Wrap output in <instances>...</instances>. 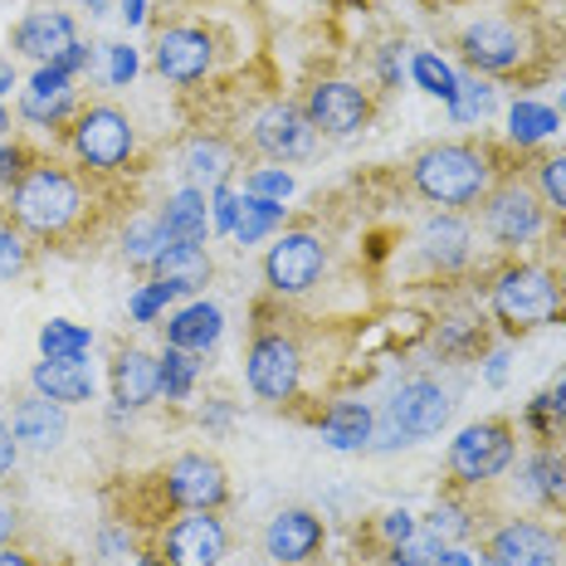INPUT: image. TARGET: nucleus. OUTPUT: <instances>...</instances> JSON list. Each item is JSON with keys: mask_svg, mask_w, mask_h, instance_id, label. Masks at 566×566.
Instances as JSON below:
<instances>
[{"mask_svg": "<svg viewBox=\"0 0 566 566\" xmlns=\"http://www.w3.org/2000/svg\"><path fill=\"white\" fill-rule=\"evenodd\" d=\"M167 226H161V216H137L133 226H127L123 234V254H127V264H151L161 250H167Z\"/></svg>", "mask_w": 566, "mask_h": 566, "instance_id": "obj_33", "label": "nucleus"}, {"mask_svg": "<svg viewBox=\"0 0 566 566\" xmlns=\"http://www.w3.org/2000/svg\"><path fill=\"white\" fill-rule=\"evenodd\" d=\"M244 196H264V200H289L293 196V176L283 167H259L244 176Z\"/></svg>", "mask_w": 566, "mask_h": 566, "instance_id": "obj_40", "label": "nucleus"}, {"mask_svg": "<svg viewBox=\"0 0 566 566\" xmlns=\"http://www.w3.org/2000/svg\"><path fill=\"white\" fill-rule=\"evenodd\" d=\"M562 127V113L547 108V103H533V98H517L509 108V137L517 147H533V142H547L552 133Z\"/></svg>", "mask_w": 566, "mask_h": 566, "instance_id": "obj_28", "label": "nucleus"}, {"mask_svg": "<svg viewBox=\"0 0 566 566\" xmlns=\"http://www.w3.org/2000/svg\"><path fill=\"white\" fill-rule=\"evenodd\" d=\"M424 533L434 542H444V547H454V542H464L474 533V517H469L464 503H434V513L424 517Z\"/></svg>", "mask_w": 566, "mask_h": 566, "instance_id": "obj_36", "label": "nucleus"}, {"mask_svg": "<svg viewBox=\"0 0 566 566\" xmlns=\"http://www.w3.org/2000/svg\"><path fill=\"white\" fill-rule=\"evenodd\" d=\"M133 74H137V50H127V44H108V78H113V88L133 84Z\"/></svg>", "mask_w": 566, "mask_h": 566, "instance_id": "obj_44", "label": "nucleus"}, {"mask_svg": "<svg viewBox=\"0 0 566 566\" xmlns=\"http://www.w3.org/2000/svg\"><path fill=\"white\" fill-rule=\"evenodd\" d=\"M547 400H552V416H557V420L566 424V376L557 381V391H547Z\"/></svg>", "mask_w": 566, "mask_h": 566, "instance_id": "obj_48", "label": "nucleus"}, {"mask_svg": "<svg viewBox=\"0 0 566 566\" xmlns=\"http://www.w3.org/2000/svg\"><path fill=\"white\" fill-rule=\"evenodd\" d=\"M234 216H240V196H234L230 186H216V196H210V226L234 230Z\"/></svg>", "mask_w": 566, "mask_h": 566, "instance_id": "obj_43", "label": "nucleus"}, {"mask_svg": "<svg viewBox=\"0 0 566 566\" xmlns=\"http://www.w3.org/2000/svg\"><path fill=\"white\" fill-rule=\"evenodd\" d=\"M557 557H562L557 533L542 523H527V517L503 523L489 537V562H499V566H557Z\"/></svg>", "mask_w": 566, "mask_h": 566, "instance_id": "obj_16", "label": "nucleus"}, {"mask_svg": "<svg viewBox=\"0 0 566 566\" xmlns=\"http://www.w3.org/2000/svg\"><path fill=\"white\" fill-rule=\"evenodd\" d=\"M69 113H74V74H64L59 64H40L30 88L20 93V117L34 127H54Z\"/></svg>", "mask_w": 566, "mask_h": 566, "instance_id": "obj_19", "label": "nucleus"}, {"mask_svg": "<svg viewBox=\"0 0 566 566\" xmlns=\"http://www.w3.org/2000/svg\"><path fill=\"white\" fill-rule=\"evenodd\" d=\"M88 10H103V0H88Z\"/></svg>", "mask_w": 566, "mask_h": 566, "instance_id": "obj_58", "label": "nucleus"}, {"mask_svg": "<svg viewBox=\"0 0 566 566\" xmlns=\"http://www.w3.org/2000/svg\"><path fill=\"white\" fill-rule=\"evenodd\" d=\"M0 176H20V151L15 147H0Z\"/></svg>", "mask_w": 566, "mask_h": 566, "instance_id": "obj_49", "label": "nucleus"}, {"mask_svg": "<svg viewBox=\"0 0 566 566\" xmlns=\"http://www.w3.org/2000/svg\"><path fill=\"white\" fill-rule=\"evenodd\" d=\"M386 420H391V430L406 444L430 440V434H440L444 424H450V396H444L434 381H406L391 396V406H386Z\"/></svg>", "mask_w": 566, "mask_h": 566, "instance_id": "obj_12", "label": "nucleus"}, {"mask_svg": "<svg viewBox=\"0 0 566 566\" xmlns=\"http://www.w3.org/2000/svg\"><path fill=\"white\" fill-rule=\"evenodd\" d=\"M371 430H376V416H371L367 400H337V406L323 416V444L327 450H342V454L367 450Z\"/></svg>", "mask_w": 566, "mask_h": 566, "instance_id": "obj_26", "label": "nucleus"}, {"mask_svg": "<svg viewBox=\"0 0 566 566\" xmlns=\"http://www.w3.org/2000/svg\"><path fill=\"white\" fill-rule=\"evenodd\" d=\"M161 226H167V240L171 244H206L210 234V206H206V191L200 186H186L167 200L161 210Z\"/></svg>", "mask_w": 566, "mask_h": 566, "instance_id": "obj_27", "label": "nucleus"}, {"mask_svg": "<svg viewBox=\"0 0 566 566\" xmlns=\"http://www.w3.org/2000/svg\"><path fill=\"white\" fill-rule=\"evenodd\" d=\"M557 283H562V293H566V259H562V274H557Z\"/></svg>", "mask_w": 566, "mask_h": 566, "instance_id": "obj_55", "label": "nucleus"}, {"mask_svg": "<svg viewBox=\"0 0 566 566\" xmlns=\"http://www.w3.org/2000/svg\"><path fill=\"white\" fill-rule=\"evenodd\" d=\"M10 430H15V440L30 444V450H54V444L69 434V416H64V406H59V400L34 396V400H20V406H15Z\"/></svg>", "mask_w": 566, "mask_h": 566, "instance_id": "obj_22", "label": "nucleus"}, {"mask_svg": "<svg viewBox=\"0 0 566 566\" xmlns=\"http://www.w3.org/2000/svg\"><path fill=\"white\" fill-rule=\"evenodd\" d=\"M10 527H15V513H10L6 503H0V537H10Z\"/></svg>", "mask_w": 566, "mask_h": 566, "instance_id": "obj_52", "label": "nucleus"}, {"mask_svg": "<svg viewBox=\"0 0 566 566\" xmlns=\"http://www.w3.org/2000/svg\"><path fill=\"white\" fill-rule=\"evenodd\" d=\"M10 210H15V226L40 234V240H54L78 220L84 210V196H78V181L59 167H30L10 191Z\"/></svg>", "mask_w": 566, "mask_h": 566, "instance_id": "obj_2", "label": "nucleus"}, {"mask_svg": "<svg viewBox=\"0 0 566 566\" xmlns=\"http://www.w3.org/2000/svg\"><path fill=\"white\" fill-rule=\"evenodd\" d=\"M25 269V240L15 230H0V279H15Z\"/></svg>", "mask_w": 566, "mask_h": 566, "instance_id": "obj_42", "label": "nucleus"}, {"mask_svg": "<svg viewBox=\"0 0 566 566\" xmlns=\"http://www.w3.org/2000/svg\"><path fill=\"white\" fill-rule=\"evenodd\" d=\"M15 454H20V440H15V430H10V420H0V479L15 469Z\"/></svg>", "mask_w": 566, "mask_h": 566, "instance_id": "obj_46", "label": "nucleus"}, {"mask_svg": "<svg viewBox=\"0 0 566 566\" xmlns=\"http://www.w3.org/2000/svg\"><path fill=\"white\" fill-rule=\"evenodd\" d=\"M6 127H10V117H6V113H0V133H6Z\"/></svg>", "mask_w": 566, "mask_h": 566, "instance_id": "obj_57", "label": "nucleus"}, {"mask_svg": "<svg viewBox=\"0 0 566 566\" xmlns=\"http://www.w3.org/2000/svg\"><path fill=\"white\" fill-rule=\"evenodd\" d=\"M308 123L327 137H352L371 123V98L347 78H323V84L308 88V103H303Z\"/></svg>", "mask_w": 566, "mask_h": 566, "instance_id": "obj_9", "label": "nucleus"}, {"mask_svg": "<svg viewBox=\"0 0 566 566\" xmlns=\"http://www.w3.org/2000/svg\"><path fill=\"white\" fill-rule=\"evenodd\" d=\"M327 269V250L313 230H289L279 234V244L264 254V279L274 293H308Z\"/></svg>", "mask_w": 566, "mask_h": 566, "instance_id": "obj_7", "label": "nucleus"}, {"mask_svg": "<svg viewBox=\"0 0 566 566\" xmlns=\"http://www.w3.org/2000/svg\"><path fill=\"white\" fill-rule=\"evenodd\" d=\"M523 489L533 493L537 503H557L562 493H566V454L537 450V454L523 464Z\"/></svg>", "mask_w": 566, "mask_h": 566, "instance_id": "obj_30", "label": "nucleus"}, {"mask_svg": "<svg viewBox=\"0 0 566 566\" xmlns=\"http://www.w3.org/2000/svg\"><path fill=\"white\" fill-rule=\"evenodd\" d=\"M171 298H176V293L167 289V283H157V279H151L142 293H133V317H137V323H151V317H157L161 308H167Z\"/></svg>", "mask_w": 566, "mask_h": 566, "instance_id": "obj_41", "label": "nucleus"}, {"mask_svg": "<svg viewBox=\"0 0 566 566\" xmlns=\"http://www.w3.org/2000/svg\"><path fill=\"white\" fill-rule=\"evenodd\" d=\"M103 547H108V557H113V552L127 547V537H123V533H108V537H103Z\"/></svg>", "mask_w": 566, "mask_h": 566, "instance_id": "obj_53", "label": "nucleus"}, {"mask_svg": "<svg viewBox=\"0 0 566 566\" xmlns=\"http://www.w3.org/2000/svg\"><path fill=\"white\" fill-rule=\"evenodd\" d=\"M30 381L44 400H59V406H84V400H93V371L84 361H50L44 357L40 367L30 371Z\"/></svg>", "mask_w": 566, "mask_h": 566, "instance_id": "obj_25", "label": "nucleus"}, {"mask_svg": "<svg viewBox=\"0 0 566 566\" xmlns=\"http://www.w3.org/2000/svg\"><path fill=\"white\" fill-rule=\"evenodd\" d=\"M400 50L391 44V50H381V74H386V84H400V59H396Z\"/></svg>", "mask_w": 566, "mask_h": 566, "instance_id": "obj_47", "label": "nucleus"}, {"mask_svg": "<svg viewBox=\"0 0 566 566\" xmlns=\"http://www.w3.org/2000/svg\"><path fill=\"white\" fill-rule=\"evenodd\" d=\"M137 137H133V123H127V113L108 108V103H98V108H84L74 123V151L84 167H98V171H113L123 167L127 157H133Z\"/></svg>", "mask_w": 566, "mask_h": 566, "instance_id": "obj_6", "label": "nucleus"}, {"mask_svg": "<svg viewBox=\"0 0 566 566\" xmlns=\"http://www.w3.org/2000/svg\"><path fill=\"white\" fill-rule=\"evenodd\" d=\"M226 333V313L216 308V303H186L181 313L167 323V347H181V352H196V357H206L210 347L220 342Z\"/></svg>", "mask_w": 566, "mask_h": 566, "instance_id": "obj_24", "label": "nucleus"}, {"mask_svg": "<svg viewBox=\"0 0 566 566\" xmlns=\"http://www.w3.org/2000/svg\"><path fill=\"white\" fill-rule=\"evenodd\" d=\"M410 74H416V84L430 93V98H444V103H454V93H459V74L450 64H444L440 54H416L410 59Z\"/></svg>", "mask_w": 566, "mask_h": 566, "instance_id": "obj_35", "label": "nucleus"}, {"mask_svg": "<svg viewBox=\"0 0 566 566\" xmlns=\"http://www.w3.org/2000/svg\"><path fill=\"white\" fill-rule=\"evenodd\" d=\"M157 396H161V357H151V352H142V347L117 352V361H113V400L117 406L142 410Z\"/></svg>", "mask_w": 566, "mask_h": 566, "instance_id": "obj_20", "label": "nucleus"}, {"mask_svg": "<svg viewBox=\"0 0 566 566\" xmlns=\"http://www.w3.org/2000/svg\"><path fill=\"white\" fill-rule=\"evenodd\" d=\"M313 142H317V127L308 123V113L293 108V103H269L264 113L254 117V147L264 151L269 161H303L313 157Z\"/></svg>", "mask_w": 566, "mask_h": 566, "instance_id": "obj_11", "label": "nucleus"}, {"mask_svg": "<svg viewBox=\"0 0 566 566\" xmlns=\"http://www.w3.org/2000/svg\"><path fill=\"white\" fill-rule=\"evenodd\" d=\"M88 327H78V323H64V317H54V323H44L40 327V352L50 361H84V352H88Z\"/></svg>", "mask_w": 566, "mask_h": 566, "instance_id": "obj_32", "label": "nucleus"}, {"mask_svg": "<svg viewBox=\"0 0 566 566\" xmlns=\"http://www.w3.org/2000/svg\"><path fill=\"white\" fill-rule=\"evenodd\" d=\"M444 542H434L430 533H410L406 542L391 547V566H444Z\"/></svg>", "mask_w": 566, "mask_h": 566, "instance_id": "obj_38", "label": "nucleus"}, {"mask_svg": "<svg viewBox=\"0 0 566 566\" xmlns=\"http://www.w3.org/2000/svg\"><path fill=\"white\" fill-rule=\"evenodd\" d=\"M513 454H517V444H513L509 424L479 420V424H469V430H459V440L450 444V474L459 483H489L513 464Z\"/></svg>", "mask_w": 566, "mask_h": 566, "instance_id": "obj_5", "label": "nucleus"}, {"mask_svg": "<svg viewBox=\"0 0 566 566\" xmlns=\"http://www.w3.org/2000/svg\"><path fill=\"white\" fill-rule=\"evenodd\" d=\"M167 499L181 513H216L230 499L226 469L210 454H181L167 464Z\"/></svg>", "mask_w": 566, "mask_h": 566, "instance_id": "obj_10", "label": "nucleus"}, {"mask_svg": "<svg viewBox=\"0 0 566 566\" xmlns=\"http://www.w3.org/2000/svg\"><path fill=\"white\" fill-rule=\"evenodd\" d=\"M469 244H474V234L469 226L454 216V210H440V216L424 220L420 230V254L430 259L440 274H450V269H464L469 264Z\"/></svg>", "mask_w": 566, "mask_h": 566, "instance_id": "obj_21", "label": "nucleus"}, {"mask_svg": "<svg viewBox=\"0 0 566 566\" xmlns=\"http://www.w3.org/2000/svg\"><path fill=\"white\" fill-rule=\"evenodd\" d=\"M562 283L552 269L542 264H509L493 283L489 303H493V317H499L509 333H533V327L552 323L562 313Z\"/></svg>", "mask_w": 566, "mask_h": 566, "instance_id": "obj_3", "label": "nucleus"}, {"mask_svg": "<svg viewBox=\"0 0 566 566\" xmlns=\"http://www.w3.org/2000/svg\"><path fill=\"white\" fill-rule=\"evenodd\" d=\"M410 181L430 206L464 210L489 191V157L469 142H440V147H424L416 157Z\"/></svg>", "mask_w": 566, "mask_h": 566, "instance_id": "obj_1", "label": "nucleus"}, {"mask_svg": "<svg viewBox=\"0 0 566 566\" xmlns=\"http://www.w3.org/2000/svg\"><path fill=\"white\" fill-rule=\"evenodd\" d=\"M10 44H15L20 54L40 59V64H54V59H64L78 44L74 15H64V10H30V15L10 30Z\"/></svg>", "mask_w": 566, "mask_h": 566, "instance_id": "obj_18", "label": "nucleus"}, {"mask_svg": "<svg viewBox=\"0 0 566 566\" xmlns=\"http://www.w3.org/2000/svg\"><path fill=\"white\" fill-rule=\"evenodd\" d=\"M537 196L547 200V206L566 210V151H557V157L537 161Z\"/></svg>", "mask_w": 566, "mask_h": 566, "instance_id": "obj_39", "label": "nucleus"}, {"mask_svg": "<svg viewBox=\"0 0 566 566\" xmlns=\"http://www.w3.org/2000/svg\"><path fill=\"white\" fill-rule=\"evenodd\" d=\"M493 103H499V93H493V84H483V78H459V93L450 103V117L454 123H483V117L493 113Z\"/></svg>", "mask_w": 566, "mask_h": 566, "instance_id": "obj_37", "label": "nucleus"}, {"mask_svg": "<svg viewBox=\"0 0 566 566\" xmlns=\"http://www.w3.org/2000/svg\"><path fill=\"white\" fill-rule=\"evenodd\" d=\"M283 226V200L264 196H240V216H234V244H259L264 234H274Z\"/></svg>", "mask_w": 566, "mask_h": 566, "instance_id": "obj_29", "label": "nucleus"}, {"mask_svg": "<svg viewBox=\"0 0 566 566\" xmlns=\"http://www.w3.org/2000/svg\"><path fill=\"white\" fill-rule=\"evenodd\" d=\"M230 167H234V157L220 137H196L191 147H186V171H191L196 186H226Z\"/></svg>", "mask_w": 566, "mask_h": 566, "instance_id": "obj_31", "label": "nucleus"}, {"mask_svg": "<svg viewBox=\"0 0 566 566\" xmlns=\"http://www.w3.org/2000/svg\"><path fill=\"white\" fill-rule=\"evenodd\" d=\"M0 566H34V562L20 557V552H10V547H0Z\"/></svg>", "mask_w": 566, "mask_h": 566, "instance_id": "obj_51", "label": "nucleus"}, {"mask_svg": "<svg viewBox=\"0 0 566 566\" xmlns=\"http://www.w3.org/2000/svg\"><path fill=\"white\" fill-rule=\"evenodd\" d=\"M210 64H216V40H210L206 30H196V25L161 30V40H157L161 78H171V84H196V78L210 74Z\"/></svg>", "mask_w": 566, "mask_h": 566, "instance_id": "obj_15", "label": "nucleus"}, {"mask_svg": "<svg viewBox=\"0 0 566 566\" xmlns=\"http://www.w3.org/2000/svg\"><path fill=\"white\" fill-rule=\"evenodd\" d=\"M196 376H200L196 352H181V347L161 352V396H167V400H186V396H191Z\"/></svg>", "mask_w": 566, "mask_h": 566, "instance_id": "obj_34", "label": "nucleus"}, {"mask_svg": "<svg viewBox=\"0 0 566 566\" xmlns=\"http://www.w3.org/2000/svg\"><path fill=\"white\" fill-rule=\"evenodd\" d=\"M323 537L327 533H323V517L317 513L283 509V513H274V523H269V533H264V552L279 566H303L323 552Z\"/></svg>", "mask_w": 566, "mask_h": 566, "instance_id": "obj_17", "label": "nucleus"}, {"mask_svg": "<svg viewBox=\"0 0 566 566\" xmlns=\"http://www.w3.org/2000/svg\"><path fill=\"white\" fill-rule=\"evenodd\" d=\"M381 533H386V537H391V547H396V542H406L410 533H416V517H410L406 509L386 513V517H381Z\"/></svg>", "mask_w": 566, "mask_h": 566, "instance_id": "obj_45", "label": "nucleus"}, {"mask_svg": "<svg viewBox=\"0 0 566 566\" xmlns=\"http://www.w3.org/2000/svg\"><path fill=\"white\" fill-rule=\"evenodd\" d=\"M210 274H216V264H210V254L200 250V244H167V250L151 259V279L167 283L171 293L206 289Z\"/></svg>", "mask_w": 566, "mask_h": 566, "instance_id": "obj_23", "label": "nucleus"}, {"mask_svg": "<svg viewBox=\"0 0 566 566\" xmlns=\"http://www.w3.org/2000/svg\"><path fill=\"white\" fill-rule=\"evenodd\" d=\"M483 230L499 244H509V250L533 244L542 234V200L527 186H499L489 196V206H483Z\"/></svg>", "mask_w": 566, "mask_h": 566, "instance_id": "obj_13", "label": "nucleus"}, {"mask_svg": "<svg viewBox=\"0 0 566 566\" xmlns=\"http://www.w3.org/2000/svg\"><path fill=\"white\" fill-rule=\"evenodd\" d=\"M230 552V533L216 513H186L176 517L161 537V566H220Z\"/></svg>", "mask_w": 566, "mask_h": 566, "instance_id": "obj_8", "label": "nucleus"}, {"mask_svg": "<svg viewBox=\"0 0 566 566\" xmlns=\"http://www.w3.org/2000/svg\"><path fill=\"white\" fill-rule=\"evenodd\" d=\"M244 376H250V391L269 406H283V400L298 396L303 381V357L298 342L283 333H264L250 342V357H244Z\"/></svg>", "mask_w": 566, "mask_h": 566, "instance_id": "obj_4", "label": "nucleus"}, {"mask_svg": "<svg viewBox=\"0 0 566 566\" xmlns=\"http://www.w3.org/2000/svg\"><path fill=\"white\" fill-rule=\"evenodd\" d=\"M459 50H464V64L474 69V74H509L527 54L523 34H517L509 20H479V25H469Z\"/></svg>", "mask_w": 566, "mask_h": 566, "instance_id": "obj_14", "label": "nucleus"}, {"mask_svg": "<svg viewBox=\"0 0 566 566\" xmlns=\"http://www.w3.org/2000/svg\"><path fill=\"white\" fill-rule=\"evenodd\" d=\"M10 84H15V69H10V64H0V93H6Z\"/></svg>", "mask_w": 566, "mask_h": 566, "instance_id": "obj_54", "label": "nucleus"}, {"mask_svg": "<svg viewBox=\"0 0 566 566\" xmlns=\"http://www.w3.org/2000/svg\"><path fill=\"white\" fill-rule=\"evenodd\" d=\"M557 113H562V117H566V84H562V108H557Z\"/></svg>", "mask_w": 566, "mask_h": 566, "instance_id": "obj_56", "label": "nucleus"}, {"mask_svg": "<svg viewBox=\"0 0 566 566\" xmlns=\"http://www.w3.org/2000/svg\"><path fill=\"white\" fill-rule=\"evenodd\" d=\"M503 361H509L503 352H493V357H489V381H493V386H503V376H509V367H503Z\"/></svg>", "mask_w": 566, "mask_h": 566, "instance_id": "obj_50", "label": "nucleus"}]
</instances>
